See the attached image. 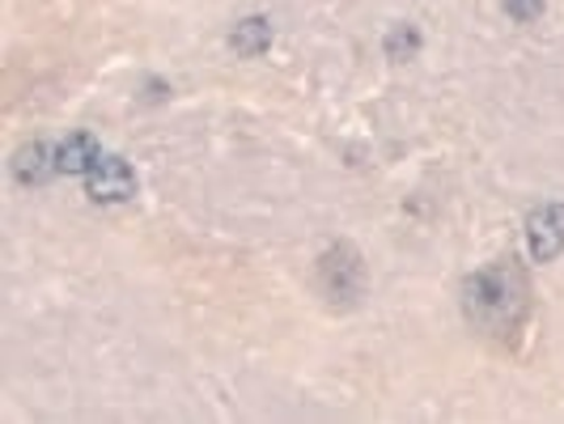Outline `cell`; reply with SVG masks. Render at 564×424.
Segmentation results:
<instances>
[{"mask_svg": "<svg viewBox=\"0 0 564 424\" xmlns=\"http://www.w3.org/2000/svg\"><path fill=\"white\" fill-rule=\"evenodd\" d=\"M527 247L539 263L556 260L564 251V204H543L527 217Z\"/></svg>", "mask_w": 564, "mask_h": 424, "instance_id": "2", "label": "cell"}, {"mask_svg": "<svg viewBox=\"0 0 564 424\" xmlns=\"http://www.w3.org/2000/svg\"><path fill=\"white\" fill-rule=\"evenodd\" d=\"M268 43H272V26H268V18H247V22H238L234 34H229V47H234L238 56H263V51H268Z\"/></svg>", "mask_w": 564, "mask_h": 424, "instance_id": "6", "label": "cell"}, {"mask_svg": "<svg viewBox=\"0 0 564 424\" xmlns=\"http://www.w3.org/2000/svg\"><path fill=\"white\" fill-rule=\"evenodd\" d=\"M416 51H420V34H416V26H395V31L386 34V56H391V60H408Z\"/></svg>", "mask_w": 564, "mask_h": 424, "instance_id": "7", "label": "cell"}, {"mask_svg": "<svg viewBox=\"0 0 564 424\" xmlns=\"http://www.w3.org/2000/svg\"><path fill=\"white\" fill-rule=\"evenodd\" d=\"M86 187H90V196L98 204H120L136 192V174H132V165L124 158H98L94 170L86 174Z\"/></svg>", "mask_w": 564, "mask_h": 424, "instance_id": "3", "label": "cell"}, {"mask_svg": "<svg viewBox=\"0 0 564 424\" xmlns=\"http://www.w3.org/2000/svg\"><path fill=\"white\" fill-rule=\"evenodd\" d=\"M56 170H60V162H56V153H52L47 145H22L18 158H13V174H18V183H26V187L47 183Z\"/></svg>", "mask_w": 564, "mask_h": 424, "instance_id": "4", "label": "cell"}, {"mask_svg": "<svg viewBox=\"0 0 564 424\" xmlns=\"http://www.w3.org/2000/svg\"><path fill=\"white\" fill-rule=\"evenodd\" d=\"M98 158H102V153H98L94 136H86V131L68 136L60 149H56V162H60L64 174H90Z\"/></svg>", "mask_w": 564, "mask_h": 424, "instance_id": "5", "label": "cell"}, {"mask_svg": "<svg viewBox=\"0 0 564 424\" xmlns=\"http://www.w3.org/2000/svg\"><path fill=\"white\" fill-rule=\"evenodd\" d=\"M514 280L505 276L501 267H488V272H480V276H471L467 280V310L471 319H493V314H509V306H514V289H509Z\"/></svg>", "mask_w": 564, "mask_h": 424, "instance_id": "1", "label": "cell"}, {"mask_svg": "<svg viewBox=\"0 0 564 424\" xmlns=\"http://www.w3.org/2000/svg\"><path fill=\"white\" fill-rule=\"evenodd\" d=\"M505 13H509L514 22H534V18L543 13V0H505Z\"/></svg>", "mask_w": 564, "mask_h": 424, "instance_id": "8", "label": "cell"}]
</instances>
